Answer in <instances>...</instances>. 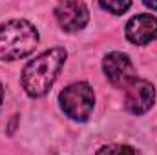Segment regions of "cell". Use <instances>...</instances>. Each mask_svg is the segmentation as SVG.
<instances>
[{
  "instance_id": "8",
  "label": "cell",
  "mask_w": 157,
  "mask_h": 155,
  "mask_svg": "<svg viewBox=\"0 0 157 155\" xmlns=\"http://www.w3.org/2000/svg\"><path fill=\"white\" fill-rule=\"evenodd\" d=\"M95 155H141L133 146H128V144H108V146H102Z\"/></svg>"
},
{
  "instance_id": "4",
  "label": "cell",
  "mask_w": 157,
  "mask_h": 155,
  "mask_svg": "<svg viewBox=\"0 0 157 155\" xmlns=\"http://www.w3.org/2000/svg\"><path fill=\"white\" fill-rule=\"evenodd\" d=\"M102 68H104L108 80L115 88H128L135 80L133 64L128 59V55H124V53H119V51L108 53L104 62H102Z\"/></svg>"
},
{
  "instance_id": "1",
  "label": "cell",
  "mask_w": 157,
  "mask_h": 155,
  "mask_svg": "<svg viewBox=\"0 0 157 155\" xmlns=\"http://www.w3.org/2000/svg\"><path fill=\"white\" fill-rule=\"evenodd\" d=\"M64 62L66 51L62 47L48 49L31 62H28V66L22 71V88L26 89V93L29 97L46 95L57 80Z\"/></svg>"
},
{
  "instance_id": "10",
  "label": "cell",
  "mask_w": 157,
  "mask_h": 155,
  "mask_svg": "<svg viewBox=\"0 0 157 155\" xmlns=\"http://www.w3.org/2000/svg\"><path fill=\"white\" fill-rule=\"evenodd\" d=\"M144 6H146V7H150V9H154V11H157V2H148V0H146V2H144Z\"/></svg>"
},
{
  "instance_id": "3",
  "label": "cell",
  "mask_w": 157,
  "mask_h": 155,
  "mask_svg": "<svg viewBox=\"0 0 157 155\" xmlns=\"http://www.w3.org/2000/svg\"><path fill=\"white\" fill-rule=\"evenodd\" d=\"M60 106L64 113L73 120H88L95 106V95L91 86L86 82H77L64 88V91L60 93Z\"/></svg>"
},
{
  "instance_id": "9",
  "label": "cell",
  "mask_w": 157,
  "mask_h": 155,
  "mask_svg": "<svg viewBox=\"0 0 157 155\" xmlns=\"http://www.w3.org/2000/svg\"><path fill=\"white\" fill-rule=\"evenodd\" d=\"M99 6L113 15H122L124 11H128L132 7V2H101Z\"/></svg>"
},
{
  "instance_id": "7",
  "label": "cell",
  "mask_w": 157,
  "mask_h": 155,
  "mask_svg": "<svg viewBox=\"0 0 157 155\" xmlns=\"http://www.w3.org/2000/svg\"><path fill=\"white\" fill-rule=\"evenodd\" d=\"M126 39L135 46L157 40V18L152 15H137L126 24Z\"/></svg>"
},
{
  "instance_id": "11",
  "label": "cell",
  "mask_w": 157,
  "mask_h": 155,
  "mask_svg": "<svg viewBox=\"0 0 157 155\" xmlns=\"http://www.w3.org/2000/svg\"><path fill=\"white\" fill-rule=\"evenodd\" d=\"M2 100H4V88H2V82H0V106H2Z\"/></svg>"
},
{
  "instance_id": "5",
  "label": "cell",
  "mask_w": 157,
  "mask_h": 155,
  "mask_svg": "<svg viewBox=\"0 0 157 155\" xmlns=\"http://www.w3.org/2000/svg\"><path fill=\"white\" fill-rule=\"evenodd\" d=\"M155 100V89L148 80L135 78L128 88H126V97H124V106L130 113L141 115L146 113Z\"/></svg>"
},
{
  "instance_id": "6",
  "label": "cell",
  "mask_w": 157,
  "mask_h": 155,
  "mask_svg": "<svg viewBox=\"0 0 157 155\" xmlns=\"http://www.w3.org/2000/svg\"><path fill=\"white\" fill-rule=\"evenodd\" d=\"M55 17L64 31H78L90 20L88 7L82 2H60L55 9Z\"/></svg>"
},
{
  "instance_id": "2",
  "label": "cell",
  "mask_w": 157,
  "mask_h": 155,
  "mask_svg": "<svg viewBox=\"0 0 157 155\" xmlns=\"http://www.w3.org/2000/svg\"><path fill=\"white\" fill-rule=\"evenodd\" d=\"M39 31L28 20H9L0 26V59L17 60L35 51Z\"/></svg>"
}]
</instances>
